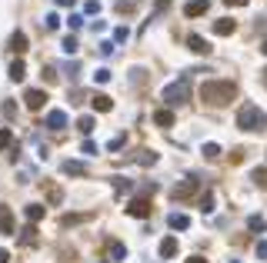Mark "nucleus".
<instances>
[{
  "instance_id": "f257e3e1",
  "label": "nucleus",
  "mask_w": 267,
  "mask_h": 263,
  "mask_svg": "<svg viewBox=\"0 0 267 263\" xmlns=\"http://www.w3.org/2000/svg\"><path fill=\"white\" fill-rule=\"evenodd\" d=\"M234 97H237V87L230 80H207V83H200V100L210 103V107H224Z\"/></svg>"
},
{
  "instance_id": "f03ea898",
  "label": "nucleus",
  "mask_w": 267,
  "mask_h": 263,
  "mask_svg": "<svg viewBox=\"0 0 267 263\" xmlns=\"http://www.w3.org/2000/svg\"><path fill=\"white\" fill-rule=\"evenodd\" d=\"M237 127L247 133H264L267 130V113L257 107V103H244L237 110Z\"/></svg>"
},
{
  "instance_id": "7ed1b4c3",
  "label": "nucleus",
  "mask_w": 267,
  "mask_h": 263,
  "mask_svg": "<svg viewBox=\"0 0 267 263\" xmlns=\"http://www.w3.org/2000/svg\"><path fill=\"white\" fill-rule=\"evenodd\" d=\"M187 97H191V74H184L177 83L164 87V103H167V107H180V103H187Z\"/></svg>"
},
{
  "instance_id": "20e7f679",
  "label": "nucleus",
  "mask_w": 267,
  "mask_h": 263,
  "mask_svg": "<svg viewBox=\"0 0 267 263\" xmlns=\"http://www.w3.org/2000/svg\"><path fill=\"white\" fill-rule=\"evenodd\" d=\"M151 200H144V197H137V200H131V207H127V213H131V217H140V220H144V217H151Z\"/></svg>"
},
{
  "instance_id": "39448f33",
  "label": "nucleus",
  "mask_w": 267,
  "mask_h": 263,
  "mask_svg": "<svg viewBox=\"0 0 267 263\" xmlns=\"http://www.w3.org/2000/svg\"><path fill=\"white\" fill-rule=\"evenodd\" d=\"M23 103H27L30 110H40V107L47 103V90H27V94H23Z\"/></svg>"
},
{
  "instance_id": "423d86ee",
  "label": "nucleus",
  "mask_w": 267,
  "mask_h": 263,
  "mask_svg": "<svg viewBox=\"0 0 267 263\" xmlns=\"http://www.w3.org/2000/svg\"><path fill=\"white\" fill-rule=\"evenodd\" d=\"M64 173H67V177H87V173H90V167H87V163H80V160H64Z\"/></svg>"
},
{
  "instance_id": "0eeeda50",
  "label": "nucleus",
  "mask_w": 267,
  "mask_h": 263,
  "mask_svg": "<svg viewBox=\"0 0 267 263\" xmlns=\"http://www.w3.org/2000/svg\"><path fill=\"white\" fill-rule=\"evenodd\" d=\"M187 47H191L194 54H200V57H207L210 50H214V47H210V43L200 37V34H191V37H187Z\"/></svg>"
},
{
  "instance_id": "6e6552de",
  "label": "nucleus",
  "mask_w": 267,
  "mask_h": 263,
  "mask_svg": "<svg viewBox=\"0 0 267 263\" xmlns=\"http://www.w3.org/2000/svg\"><path fill=\"white\" fill-rule=\"evenodd\" d=\"M194 193H197V180H180V183L174 187V197H177V200H187Z\"/></svg>"
},
{
  "instance_id": "1a4fd4ad",
  "label": "nucleus",
  "mask_w": 267,
  "mask_h": 263,
  "mask_svg": "<svg viewBox=\"0 0 267 263\" xmlns=\"http://www.w3.org/2000/svg\"><path fill=\"white\" fill-rule=\"evenodd\" d=\"M0 233H14V217H10V207L7 203H0Z\"/></svg>"
},
{
  "instance_id": "9d476101",
  "label": "nucleus",
  "mask_w": 267,
  "mask_h": 263,
  "mask_svg": "<svg viewBox=\"0 0 267 263\" xmlns=\"http://www.w3.org/2000/svg\"><path fill=\"white\" fill-rule=\"evenodd\" d=\"M47 127H50V130H64V127H67V113L64 110H50L47 113Z\"/></svg>"
},
{
  "instance_id": "9b49d317",
  "label": "nucleus",
  "mask_w": 267,
  "mask_h": 263,
  "mask_svg": "<svg viewBox=\"0 0 267 263\" xmlns=\"http://www.w3.org/2000/svg\"><path fill=\"white\" fill-rule=\"evenodd\" d=\"M90 103H94V110H100V113L114 110V100H111L107 94H94V97H90Z\"/></svg>"
},
{
  "instance_id": "f8f14e48",
  "label": "nucleus",
  "mask_w": 267,
  "mask_h": 263,
  "mask_svg": "<svg viewBox=\"0 0 267 263\" xmlns=\"http://www.w3.org/2000/svg\"><path fill=\"white\" fill-rule=\"evenodd\" d=\"M234 30H237V23H234L230 17H224V20H217V23H214V34H217V37H230Z\"/></svg>"
},
{
  "instance_id": "ddd939ff",
  "label": "nucleus",
  "mask_w": 267,
  "mask_h": 263,
  "mask_svg": "<svg viewBox=\"0 0 267 263\" xmlns=\"http://www.w3.org/2000/svg\"><path fill=\"white\" fill-rule=\"evenodd\" d=\"M160 257H164V260L177 257V237H164V240H160Z\"/></svg>"
},
{
  "instance_id": "4468645a",
  "label": "nucleus",
  "mask_w": 267,
  "mask_h": 263,
  "mask_svg": "<svg viewBox=\"0 0 267 263\" xmlns=\"http://www.w3.org/2000/svg\"><path fill=\"white\" fill-rule=\"evenodd\" d=\"M23 217H27V223H34V226H37L40 220H44V207H40V203H27Z\"/></svg>"
},
{
  "instance_id": "2eb2a0df",
  "label": "nucleus",
  "mask_w": 267,
  "mask_h": 263,
  "mask_svg": "<svg viewBox=\"0 0 267 263\" xmlns=\"http://www.w3.org/2000/svg\"><path fill=\"white\" fill-rule=\"evenodd\" d=\"M207 0H191V3H187V7H184V14H187V17H200V14H207Z\"/></svg>"
},
{
  "instance_id": "dca6fc26",
  "label": "nucleus",
  "mask_w": 267,
  "mask_h": 263,
  "mask_svg": "<svg viewBox=\"0 0 267 263\" xmlns=\"http://www.w3.org/2000/svg\"><path fill=\"white\" fill-rule=\"evenodd\" d=\"M10 50H14V54H27V34H20V30H17V34H14V37H10Z\"/></svg>"
},
{
  "instance_id": "f3484780",
  "label": "nucleus",
  "mask_w": 267,
  "mask_h": 263,
  "mask_svg": "<svg viewBox=\"0 0 267 263\" xmlns=\"http://www.w3.org/2000/svg\"><path fill=\"white\" fill-rule=\"evenodd\" d=\"M167 223H171L174 230H187V226H191V217H187V213H171Z\"/></svg>"
},
{
  "instance_id": "a211bd4d",
  "label": "nucleus",
  "mask_w": 267,
  "mask_h": 263,
  "mask_svg": "<svg viewBox=\"0 0 267 263\" xmlns=\"http://www.w3.org/2000/svg\"><path fill=\"white\" fill-rule=\"evenodd\" d=\"M154 123H157V127H174V113L171 110H157L154 113Z\"/></svg>"
},
{
  "instance_id": "6ab92c4d",
  "label": "nucleus",
  "mask_w": 267,
  "mask_h": 263,
  "mask_svg": "<svg viewBox=\"0 0 267 263\" xmlns=\"http://www.w3.org/2000/svg\"><path fill=\"white\" fill-rule=\"evenodd\" d=\"M20 240H23L27 246H30V243H37V226H34V223H27L23 230H20Z\"/></svg>"
},
{
  "instance_id": "aec40b11",
  "label": "nucleus",
  "mask_w": 267,
  "mask_h": 263,
  "mask_svg": "<svg viewBox=\"0 0 267 263\" xmlns=\"http://www.w3.org/2000/svg\"><path fill=\"white\" fill-rule=\"evenodd\" d=\"M197 207L204 210V213H214V193H210V190H204V193H200V200H197Z\"/></svg>"
},
{
  "instance_id": "412c9836",
  "label": "nucleus",
  "mask_w": 267,
  "mask_h": 263,
  "mask_svg": "<svg viewBox=\"0 0 267 263\" xmlns=\"http://www.w3.org/2000/svg\"><path fill=\"white\" fill-rule=\"evenodd\" d=\"M23 77H27V67H23V60H14V63H10V80H23Z\"/></svg>"
},
{
  "instance_id": "4be33fe9",
  "label": "nucleus",
  "mask_w": 267,
  "mask_h": 263,
  "mask_svg": "<svg viewBox=\"0 0 267 263\" xmlns=\"http://www.w3.org/2000/svg\"><path fill=\"white\" fill-rule=\"evenodd\" d=\"M87 217H90V213H64V217H60V223H64V226H74V223H84Z\"/></svg>"
},
{
  "instance_id": "5701e85b",
  "label": "nucleus",
  "mask_w": 267,
  "mask_h": 263,
  "mask_svg": "<svg viewBox=\"0 0 267 263\" xmlns=\"http://www.w3.org/2000/svg\"><path fill=\"white\" fill-rule=\"evenodd\" d=\"M134 160H137V163H144V167H151V163H157V153H154V150H140Z\"/></svg>"
},
{
  "instance_id": "b1692460",
  "label": "nucleus",
  "mask_w": 267,
  "mask_h": 263,
  "mask_svg": "<svg viewBox=\"0 0 267 263\" xmlns=\"http://www.w3.org/2000/svg\"><path fill=\"white\" fill-rule=\"evenodd\" d=\"M111 257H114V260H124V257H127V246L117 243V240H111Z\"/></svg>"
},
{
  "instance_id": "393cba45",
  "label": "nucleus",
  "mask_w": 267,
  "mask_h": 263,
  "mask_svg": "<svg viewBox=\"0 0 267 263\" xmlns=\"http://www.w3.org/2000/svg\"><path fill=\"white\" fill-rule=\"evenodd\" d=\"M77 130H80V133H90V130H94V117H90V113H87V117H80V120H77Z\"/></svg>"
},
{
  "instance_id": "a878e982",
  "label": "nucleus",
  "mask_w": 267,
  "mask_h": 263,
  "mask_svg": "<svg viewBox=\"0 0 267 263\" xmlns=\"http://www.w3.org/2000/svg\"><path fill=\"white\" fill-rule=\"evenodd\" d=\"M77 47H80V43H77V37H64V47H60V50H64L67 57H74Z\"/></svg>"
},
{
  "instance_id": "bb28decb",
  "label": "nucleus",
  "mask_w": 267,
  "mask_h": 263,
  "mask_svg": "<svg viewBox=\"0 0 267 263\" xmlns=\"http://www.w3.org/2000/svg\"><path fill=\"white\" fill-rule=\"evenodd\" d=\"M204 160H217V157H221V147H217V143H204Z\"/></svg>"
},
{
  "instance_id": "cd10ccee",
  "label": "nucleus",
  "mask_w": 267,
  "mask_h": 263,
  "mask_svg": "<svg viewBox=\"0 0 267 263\" xmlns=\"http://www.w3.org/2000/svg\"><path fill=\"white\" fill-rule=\"evenodd\" d=\"M137 10V0H117V14H134Z\"/></svg>"
},
{
  "instance_id": "c85d7f7f",
  "label": "nucleus",
  "mask_w": 267,
  "mask_h": 263,
  "mask_svg": "<svg viewBox=\"0 0 267 263\" xmlns=\"http://www.w3.org/2000/svg\"><path fill=\"white\" fill-rule=\"evenodd\" d=\"M0 110H3L7 120H10V117H17V103H14V100H3V107H0Z\"/></svg>"
},
{
  "instance_id": "c756f323",
  "label": "nucleus",
  "mask_w": 267,
  "mask_h": 263,
  "mask_svg": "<svg viewBox=\"0 0 267 263\" xmlns=\"http://www.w3.org/2000/svg\"><path fill=\"white\" fill-rule=\"evenodd\" d=\"M10 143H14V130H7V127H3V130H0V150H3V147H10Z\"/></svg>"
},
{
  "instance_id": "7c9ffc66",
  "label": "nucleus",
  "mask_w": 267,
  "mask_h": 263,
  "mask_svg": "<svg viewBox=\"0 0 267 263\" xmlns=\"http://www.w3.org/2000/svg\"><path fill=\"white\" fill-rule=\"evenodd\" d=\"M44 27H47V30H57V27H60V17H57V14H47V17H44Z\"/></svg>"
},
{
  "instance_id": "2f4dec72",
  "label": "nucleus",
  "mask_w": 267,
  "mask_h": 263,
  "mask_svg": "<svg viewBox=\"0 0 267 263\" xmlns=\"http://www.w3.org/2000/svg\"><path fill=\"white\" fill-rule=\"evenodd\" d=\"M114 190H117V193H131V180H120V177H114Z\"/></svg>"
},
{
  "instance_id": "473e14b6",
  "label": "nucleus",
  "mask_w": 267,
  "mask_h": 263,
  "mask_svg": "<svg viewBox=\"0 0 267 263\" xmlns=\"http://www.w3.org/2000/svg\"><path fill=\"white\" fill-rule=\"evenodd\" d=\"M67 23H70V30H80V27H84V17H80V14H70Z\"/></svg>"
},
{
  "instance_id": "72a5a7b5",
  "label": "nucleus",
  "mask_w": 267,
  "mask_h": 263,
  "mask_svg": "<svg viewBox=\"0 0 267 263\" xmlns=\"http://www.w3.org/2000/svg\"><path fill=\"white\" fill-rule=\"evenodd\" d=\"M254 183H257V187H267V170H254Z\"/></svg>"
},
{
  "instance_id": "f704fd0d",
  "label": "nucleus",
  "mask_w": 267,
  "mask_h": 263,
  "mask_svg": "<svg viewBox=\"0 0 267 263\" xmlns=\"http://www.w3.org/2000/svg\"><path fill=\"white\" fill-rule=\"evenodd\" d=\"M127 37H131V30H127V27H117V30H114V40H117V43H124Z\"/></svg>"
},
{
  "instance_id": "c9c22d12",
  "label": "nucleus",
  "mask_w": 267,
  "mask_h": 263,
  "mask_svg": "<svg viewBox=\"0 0 267 263\" xmlns=\"http://www.w3.org/2000/svg\"><path fill=\"white\" fill-rule=\"evenodd\" d=\"M94 80H97V83H107V80H111V70H107V67H100V70L94 74Z\"/></svg>"
},
{
  "instance_id": "e433bc0d",
  "label": "nucleus",
  "mask_w": 267,
  "mask_h": 263,
  "mask_svg": "<svg viewBox=\"0 0 267 263\" xmlns=\"http://www.w3.org/2000/svg\"><path fill=\"white\" fill-rule=\"evenodd\" d=\"M47 197H50V203H60V200H64V193H60V187H50V190H47Z\"/></svg>"
},
{
  "instance_id": "4c0bfd02",
  "label": "nucleus",
  "mask_w": 267,
  "mask_h": 263,
  "mask_svg": "<svg viewBox=\"0 0 267 263\" xmlns=\"http://www.w3.org/2000/svg\"><path fill=\"white\" fill-rule=\"evenodd\" d=\"M247 230H257V233H261V230H264V220H261V217H250V220H247Z\"/></svg>"
},
{
  "instance_id": "58836bf2",
  "label": "nucleus",
  "mask_w": 267,
  "mask_h": 263,
  "mask_svg": "<svg viewBox=\"0 0 267 263\" xmlns=\"http://www.w3.org/2000/svg\"><path fill=\"white\" fill-rule=\"evenodd\" d=\"M84 10H87V14H100V0H87Z\"/></svg>"
},
{
  "instance_id": "ea45409f",
  "label": "nucleus",
  "mask_w": 267,
  "mask_h": 263,
  "mask_svg": "<svg viewBox=\"0 0 267 263\" xmlns=\"http://www.w3.org/2000/svg\"><path fill=\"white\" fill-rule=\"evenodd\" d=\"M80 150L87 153V157H94V153H97V143H94V140H84V147H80Z\"/></svg>"
},
{
  "instance_id": "a19ab883",
  "label": "nucleus",
  "mask_w": 267,
  "mask_h": 263,
  "mask_svg": "<svg viewBox=\"0 0 267 263\" xmlns=\"http://www.w3.org/2000/svg\"><path fill=\"white\" fill-rule=\"evenodd\" d=\"M44 77H47V83H57V70L54 67H44Z\"/></svg>"
},
{
  "instance_id": "79ce46f5",
  "label": "nucleus",
  "mask_w": 267,
  "mask_h": 263,
  "mask_svg": "<svg viewBox=\"0 0 267 263\" xmlns=\"http://www.w3.org/2000/svg\"><path fill=\"white\" fill-rule=\"evenodd\" d=\"M100 54L111 57V54H114V43H111V40H104V43H100Z\"/></svg>"
},
{
  "instance_id": "37998d69",
  "label": "nucleus",
  "mask_w": 267,
  "mask_h": 263,
  "mask_svg": "<svg viewBox=\"0 0 267 263\" xmlns=\"http://www.w3.org/2000/svg\"><path fill=\"white\" fill-rule=\"evenodd\" d=\"M257 257H261V260H267V240H261V243H257Z\"/></svg>"
},
{
  "instance_id": "c03bdc74",
  "label": "nucleus",
  "mask_w": 267,
  "mask_h": 263,
  "mask_svg": "<svg viewBox=\"0 0 267 263\" xmlns=\"http://www.w3.org/2000/svg\"><path fill=\"white\" fill-rule=\"evenodd\" d=\"M107 147H111V150H120V147H124V137H114V140H111Z\"/></svg>"
},
{
  "instance_id": "a18cd8bd",
  "label": "nucleus",
  "mask_w": 267,
  "mask_h": 263,
  "mask_svg": "<svg viewBox=\"0 0 267 263\" xmlns=\"http://www.w3.org/2000/svg\"><path fill=\"white\" fill-rule=\"evenodd\" d=\"M224 3H227V7H247L250 0H224Z\"/></svg>"
},
{
  "instance_id": "49530a36",
  "label": "nucleus",
  "mask_w": 267,
  "mask_h": 263,
  "mask_svg": "<svg viewBox=\"0 0 267 263\" xmlns=\"http://www.w3.org/2000/svg\"><path fill=\"white\" fill-rule=\"evenodd\" d=\"M0 263H10V253H7V250H0Z\"/></svg>"
},
{
  "instance_id": "de8ad7c7",
  "label": "nucleus",
  "mask_w": 267,
  "mask_h": 263,
  "mask_svg": "<svg viewBox=\"0 0 267 263\" xmlns=\"http://www.w3.org/2000/svg\"><path fill=\"white\" fill-rule=\"evenodd\" d=\"M187 263H207V260H204V257H191Z\"/></svg>"
},
{
  "instance_id": "09e8293b",
  "label": "nucleus",
  "mask_w": 267,
  "mask_h": 263,
  "mask_svg": "<svg viewBox=\"0 0 267 263\" xmlns=\"http://www.w3.org/2000/svg\"><path fill=\"white\" fill-rule=\"evenodd\" d=\"M60 7H74V0H57Z\"/></svg>"
},
{
  "instance_id": "8fccbe9b",
  "label": "nucleus",
  "mask_w": 267,
  "mask_h": 263,
  "mask_svg": "<svg viewBox=\"0 0 267 263\" xmlns=\"http://www.w3.org/2000/svg\"><path fill=\"white\" fill-rule=\"evenodd\" d=\"M261 54H267V40H264V43H261Z\"/></svg>"
},
{
  "instance_id": "3c124183",
  "label": "nucleus",
  "mask_w": 267,
  "mask_h": 263,
  "mask_svg": "<svg viewBox=\"0 0 267 263\" xmlns=\"http://www.w3.org/2000/svg\"><path fill=\"white\" fill-rule=\"evenodd\" d=\"M227 263H241V260H227Z\"/></svg>"
},
{
  "instance_id": "603ef678",
  "label": "nucleus",
  "mask_w": 267,
  "mask_h": 263,
  "mask_svg": "<svg viewBox=\"0 0 267 263\" xmlns=\"http://www.w3.org/2000/svg\"><path fill=\"white\" fill-rule=\"evenodd\" d=\"M264 83H267V70H264Z\"/></svg>"
}]
</instances>
